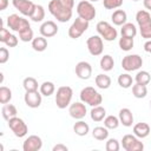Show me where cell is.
<instances>
[{
    "instance_id": "681fc988",
    "label": "cell",
    "mask_w": 151,
    "mask_h": 151,
    "mask_svg": "<svg viewBox=\"0 0 151 151\" xmlns=\"http://www.w3.org/2000/svg\"><path fill=\"white\" fill-rule=\"evenodd\" d=\"M143 4H144V7L149 11H151V0H143Z\"/></svg>"
},
{
    "instance_id": "484cf974",
    "label": "cell",
    "mask_w": 151,
    "mask_h": 151,
    "mask_svg": "<svg viewBox=\"0 0 151 151\" xmlns=\"http://www.w3.org/2000/svg\"><path fill=\"white\" fill-rule=\"evenodd\" d=\"M31 42H32V48L37 52H44L47 48V40L42 35L34 38Z\"/></svg>"
},
{
    "instance_id": "8992f818",
    "label": "cell",
    "mask_w": 151,
    "mask_h": 151,
    "mask_svg": "<svg viewBox=\"0 0 151 151\" xmlns=\"http://www.w3.org/2000/svg\"><path fill=\"white\" fill-rule=\"evenodd\" d=\"M88 25H90V21L85 20V19H81V18H77L72 25L70 26L68 28V37L72 38V39H78L80 38L88 28Z\"/></svg>"
},
{
    "instance_id": "9c48e42d",
    "label": "cell",
    "mask_w": 151,
    "mask_h": 151,
    "mask_svg": "<svg viewBox=\"0 0 151 151\" xmlns=\"http://www.w3.org/2000/svg\"><path fill=\"white\" fill-rule=\"evenodd\" d=\"M7 122H8V127L12 130V132L14 133L15 137L22 138V137H25L27 134L28 127H27L26 123L24 122V119H21V118H19V117L15 116V117L11 118Z\"/></svg>"
},
{
    "instance_id": "ee69618b",
    "label": "cell",
    "mask_w": 151,
    "mask_h": 151,
    "mask_svg": "<svg viewBox=\"0 0 151 151\" xmlns=\"http://www.w3.org/2000/svg\"><path fill=\"white\" fill-rule=\"evenodd\" d=\"M9 59V52L6 47H1L0 48V64H5L7 63V60Z\"/></svg>"
},
{
    "instance_id": "4fadbf2b",
    "label": "cell",
    "mask_w": 151,
    "mask_h": 151,
    "mask_svg": "<svg viewBox=\"0 0 151 151\" xmlns=\"http://www.w3.org/2000/svg\"><path fill=\"white\" fill-rule=\"evenodd\" d=\"M41 147H42V140L37 134L28 136L22 143L24 151H39Z\"/></svg>"
},
{
    "instance_id": "b9f144b4",
    "label": "cell",
    "mask_w": 151,
    "mask_h": 151,
    "mask_svg": "<svg viewBox=\"0 0 151 151\" xmlns=\"http://www.w3.org/2000/svg\"><path fill=\"white\" fill-rule=\"evenodd\" d=\"M139 32H140L142 38H144L146 40H150L151 39V22L147 24V25L140 26L139 27Z\"/></svg>"
},
{
    "instance_id": "f5cc1de1",
    "label": "cell",
    "mask_w": 151,
    "mask_h": 151,
    "mask_svg": "<svg viewBox=\"0 0 151 151\" xmlns=\"http://www.w3.org/2000/svg\"><path fill=\"white\" fill-rule=\"evenodd\" d=\"M132 1H139V0H132Z\"/></svg>"
},
{
    "instance_id": "836d02e7",
    "label": "cell",
    "mask_w": 151,
    "mask_h": 151,
    "mask_svg": "<svg viewBox=\"0 0 151 151\" xmlns=\"http://www.w3.org/2000/svg\"><path fill=\"white\" fill-rule=\"evenodd\" d=\"M22 86H24V88H25L26 92H27V91H38V87H39L37 79L33 78V77H27V78H25V79L22 80Z\"/></svg>"
},
{
    "instance_id": "44dd1931",
    "label": "cell",
    "mask_w": 151,
    "mask_h": 151,
    "mask_svg": "<svg viewBox=\"0 0 151 151\" xmlns=\"http://www.w3.org/2000/svg\"><path fill=\"white\" fill-rule=\"evenodd\" d=\"M90 116H91V119L93 122H101L106 117V110L100 105L93 106L91 112H90Z\"/></svg>"
},
{
    "instance_id": "3957f363",
    "label": "cell",
    "mask_w": 151,
    "mask_h": 151,
    "mask_svg": "<svg viewBox=\"0 0 151 151\" xmlns=\"http://www.w3.org/2000/svg\"><path fill=\"white\" fill-rule=\"evenodd\" d=\"M73 97V90L70 86H60L55 93V104L58 109H66L71 105Z\"/></svg>"
},
{
    "instance_id": "7dc6e473",
    "label": "cell",
    "mask_w": 151,
    "mask_h": 151,
    "mask_svg": "<svg viewBox=\"0 0 151 151\" xmlns=\"http://www.w3.org/2000/svg\"><path fill=\"white\" fill-rule=\"evenodd\" d=\"M144 51L151 54V39L150 40H146V42L144 44Z\"/></svg>"
},
{
    "instance_id": "603a6c76",
    "label": "cell",
    "mask_w": 151,
    "mask_h": 151,
    "mask_svg": "<svg viewBox=\"0 0 151 151\" xmlns=\"http://www.w3.org/2000/svg\"><path fill=\"white\" fill-rule=\"evenodd\" d=\"M17 113H18V110L13 104H4L1 109V114L5 120H9L11 118L15 117Z\"/></svg>"
},
{
    "instance_id": "7402d4cb",
    "label": "cell",
    "mask_w": 151,
    "mask_h": 151,
    "mask_svg": "<svg viewBox=\"0 0 151 151\" xmlns=\"http://www.w3.org/2000/svg\"><path fill=\"white\" fill-rule=\"evenodd\" d=\"M120 34L122 37L134 38L137 35V27L132 22H125L120 28Z\"/></svg>"
},
{
    "instance_id": "8d00e7d4",
    "label": "cell",
    "mask_w": 151,
    "mask_h": 151,
    "mask_svg": "<svg viewBox=\"0 0 151 151\" xmlns=\"http://www.w3.org/2000/svg\"><path fill=\"white\" fill-rule=\"evenodd\" d=\"M134 80L137 84H142V85H147L151 80V76L147 71H139L137 72L136 77H134Z\"/></svg>"
},
{
    "instance_id": "52a82bcc",
    "label": "cell",
    "mask_w": 151,
    "mask_h": 151,
    "mask_svg": "<svg viewBox=\"0 0 151 151\" xmlns=\"http://www.w3.org/2000/svg\"><path fill=\"white\" fill-rule=\"evenodd\" d=\"M6 24H7V27L14 32H21L24 31L25 28H28L31 27L29 22L27 19L22 18V17H19L18 14H11L7 17V20H6Z\"/></svg>"
},
{
    "instance_id": "f6af8a7d",
    "label": "cell",
    "mask_w": 151,
    "mask_h": 151,
    "mask_svg": "<svg viewBox=\"0 0 151 151\" xmlns=\"http://www.w3.org/2000/svg\"><path fill=\"white\" fill-rule=\"evenodd\" d=\"M9 34H11V33H9V31L2 26V27H1V29H0V41H1V42H5Z\"/></svg>"
},
{
    "instance_id": "83f0119b",
    "label": "cell",
    "mask_w": 151,
    "mask_h": 151,
    "mask_svg": "<svg viewBox=\"0 0 151 151\" xmlns=\"http://www.w3.org/2000/svg\"><path fill=\"white\" fill-rule=\"evenodd\" d=\"M99 65H100V68H101L104 72H109V71H111V70L113 68V66H114V60H113L112 55H110V54H104V55L101 57V59H100Z\"/></svg>"
},
{
    "instance_id": "7bdbcfd3",
    "label": "cell",
    "mask_w": 151,
    "mask_h": 151,
    "mask_svg": "<svg viewBox=\"0 0 151 151\" xmlns=\"http://www.w3.org/2000/svg\"><path fill=\"white\" fill-rule=\"evenodd\" d=\"M18 42H19V40H18V37H15L14 34H12V33H11L4 44H5L7 47H15V46L18 45Z\"/></svg>"
},
{
    "instance_id": "4dcf8cb0",
    "label": "cell",
    "mask_w": 151,
    "mask_h": 151,
    "mask_svg": "<svg viewBox=\"0 0 151 151\" xmlns=\"http://www.w3.org/2000/svg\"><path fill=\"white\" fill-rule=\"evenodd\" d=\"M117 81H118V85H119L120 87H123V88H129V87L132 86L133 79H132V77H131L129 73H122V74H119Z\"/></svg>"
},
{
    "instance_id": "5bb4252c",
    "label": "cell",
    "mask_w": 151,
    "mask_h": 151,
    "mask_svg": "<svg viewBox=\"0 0 151 151\" xmlns=\"http://www.w3.org/2000/svg\"><path fill=\"white\" fill-rule=\"evenodd\" d=\"M41 93L40 91H27L24 96V100H25V104L31 107V109H37L41 105Z\"/></svg>"
},
{
    "instance_id": "60d3db41",
    "label": "cell",
    "mask_w": 151,
    "mask_h": 151,
    "mask_svg": "<svg viewBox=\"0 0 151 151\" xmlns=\"http://www.w3.org/2000/svg\"><path fill=\"white\" fill-rule=\"evenodd\" d=\"M105 149H106V151H119L120 144H119V142L116 138H110L106 142Z\"/></svg>"
},
{
    "instance_id": "cb8c5ba5",
    "label": "cell",
    "mask_w": 151,
    "mask_h": 151,
    "mask_svg": "<svg viewBox=\"0 0 151 151\" xmlns=\"http://www.w3.org/2000/svg\"><path fill=\"white\" fill-rule=\"evenodd\" d=\"M96 81V85L100 88V90H107L110 86H111V78L107 76V74H104V73H100L94 79Z\"/></svg>"
},
{
    "instance_id": "1f68e13d",
    "label": "cell",
    "mask_w": 151,
    "mask_h": 151,
    "mask_svg": "<svg viewBox=\"0 0 151 151\" xmlns=\"http://www.w3.org/2000/svg\"><path fill=\"white\" fill-rule=\"evenodd\" d=\"M39 90H40V93H41L42 96L50 97V96H52V94L54 93L55 86H54V84H53L52 81H44V83L40 85Z\"/></svg>"
},
{
    "instance_id": "8fae6325",
    "label": "cell",
    "mask_w": 151,
    "mask_h": 151,
    "mask_svg": "<svg viewBox=\"0 0 151 151\" xmlns=\"http://www.w3.org/2000/svg\"><path fill=\"white\" fill-rule=\"evenodd\" d=\"M86 46L91 55L98 57L104 51V42L100 35H92L86 40Z\"/></svg>"
},
{
    "instance_id": "c3c4849f",
    "label": "cell",
    "mask_w": 151,
    "mask_h": 151,
    "mask_svg": "<svg viewBox=\"0 0 151 151\" xmlns=\"http://www.w3.org/2000/svg\"><path fill=\"white\" fill-rule=\"evenodd\" d=\"M8 6V0H0V11H5Z\"/></svg>"
},
{
    "instance_id": "30bf717a",
    "label": "cell",
    "mask_w": 151,
    "mask_h": 151,
    "mask_svg": "<svg viewBox=\"0 0 151 151\" xmlns=\"http://www.w3.org/2000/svg\"><path fill=\"white\" fill-rule=\"evenodd\" d=\"M122 146L126 151H143L144 144L134 134H125L122 139Z\"/></svg>"
},
{
    "instance_id": "f907efd6",
    "label": "cell",
    "mask_w": 151,
    "mask_h": 151,
    "mask_svg": "<svg viewBox=\"0 0 151 151\" xmlns=\"http://www.w3.org/2000/svg\"><path fill=\"white\" fill-rule=\"evenodd\" d=\"M88 1H91V2H96V1H99V0H88Z\"/></svg>"
},
{
    "instance_id": "d590c367",
    "label": "cell",
    "mask_w": 151,
    "mask_h": 151,
    "mask_svg": "<svg viewBox=\"0 0 151 151\" xmlns=\"http://www.w3.org/2000/svg\"><path fill=\"white\" fill-rule=\"evenodd\" d=\"M120 122H119V118L116 117V116H107L104 118V126L107 127L109 130H114L119 126Z\"/></svg>"
},
{
    "instance_id": "d6986e66",
    "label": "cell",
    "mask_w": 151,
    "mask_h": 151,
    "mask_svg": "<svg viewBox=\"0 0 151 151\" xmlns=\"http://www.w3.org/2000/svg\"><path fill=\"white\" fill-rule=\"evenodd\" d=\"M150 131H151V129L147 123H137L133 126V134L140 139L146 138L150 134Z\"/></svg>"
},
{
    "instance_id": "d6a6232c",
    "label": "cell",
    "mask_w": 151,
    "mask_h": 151,
    "mask_svg": "<svg viewBox=\"0 0 151 151\" xmlns=\"http://www.w3.org/2000/svg\"><path fill=\"white\" fill-rule=\"evenodd\" d=\"M29 19L34 22H40L45 19V8L41 5H35V9L33 14L29 17Z\"/></svg>"
},
{
    "instance_id": "816d5d0a",
    "label": "cell",
    "mask_w": 151,
    "mask_h": 151,
    "mask_svg": "<svg viewBox=\"0 0 151 151\" xmlns=\"http://www.w3.org/2000/svg\"><path fill=\"white\" fill-rule=\"evenodd\" d=\"M150 110H151V100H150Z\"/></svg>"
},
{
    "instance_id": "5b68a950",
    "label": "cell",
    "mask_w": 151,
    "mask_h": 151,
    "mask_svg": "<svg viewBox=\"0 0 151 151\" xmlns=\"http://www.w3.org/2000/svg\"><path fill=\"white\" fill-rule=\"evenodd\" d=\"M77 13H78L79 18L85 19L87 21L93 20L97 15V11H96L94 6L88 0H83L77 5Z\"/></svg>"
},
{
    "instance_id": "277c9868",
    "label": "cell",
    "mask_w": 151,
    "mask_h": 151,
    "mask_svg": "<svg viewBox=\"0 0 151 151\" xmlns=\"http://www.w3.org/2000/svg\"><path fill=\"white\" fill-rule=\"evenodd\" d=\"M96 28H97L98 35H100L103 38V40H105V41H113L118 37L117 29L107 21H99L97 24Z\"/></svg>"
},
{
    "instance_id": "ac0fdd59",
    "label": "cell",
    "mask_w": 151,
    "mask_h": 151,
    "mask_svg": "<svg viewBox=\"0 0 151 151\" xmlns=\"http://www.w3.org/2000/svg\"><path fill=\"white\" fill-rule=\"evenodd\" d=\"M118 118H119L120 124H123V126L130 127V126H132V124H133V114H132L131 110L127 109V107H124V109H122V110L119 111Z\"/></svg>"
},
{
    "instance_id": "d4e9b609",
    "label": "cell",
    "mask_w": 151,
    "mask_h": 151,
    "mask_svg": "<svg viewBox=\"0 0 151 151\" xmlns=\"http://www.w3.org/2000/svg\"><path fill=\"white\" fill-rule=\"evenodd\" d=\"M73 131H74V133H76L77 136L83 137V136H86V134L88 133L90 126H88L87 123H85L84 120L79 119V120L73 125Z\"/></svg>"
},
{
    "instance_id": "ba28073f",
    "label": "cell",
    "mask_w": 151,
    "mask_h": 151,
    "mask_svg": "<svg viewBox=\"0 0 151 151\" xmlns=\"http://www.w3.org/2000/svg\"><path fill=\"white\" fill-rule=\"evenodd\" d=\"M143 66V59L139 54H127L122 60V67L126 72L137 71Z\"/></svg>"
},
{
    "instance_id": "bcb514c9",
    "label": "cell",
    "mask_w": 151,
    "mask_h": 151,
    "mask_svg": "<svg viewBox=\"0 0 151 151\" xmlns=\"http://www.w3.org/2000/svg\"><path fill=\"white\" fill-rule=\"evenodd\" d=\"M67 150H68V147L64 144H57L52 149V151H67Z\"/></svg>"
},
{
    "instance_id": "ab89813d",
    "label": "cell",
    "mask_w": 151,
    "mask_h": 151,
    "mask_svg": "<svg viewBox=\"0 0 151 151\" xmlns=\"http://www.w3.org/2000/svg\"><path fill=\"white\" fill-rule=\"evenodd\" d=\"M124 0H103V5L106 9H116L123 5Z\"/></svg>"
},
{
    "instance_id": "4316f807",
    "label": "cell",
    "mask_w": 151,
    "mask_h": 151,
    "mask_svg": "<svg viewBox=\"0 0 151 151\" xmlns=\"http://www.w3.org/2000/svg\"><path fill=\"white\" fill-rule=\"evenodd\" d=\"M136 21H137L139 27L144 26V25H147V24L151 22V14L145 9H140L136 14Z\"/></svg>"
},
{
    "instance_id": "e575fe53",
    "label": "cell",
    "mask_w": 151,
    "mask_h": 151,
    "mask_svg": "<svg viewBox=\"0 0 151 151\" xmlns=\"http://www.w3.org/2000/svg\"><path fill=\"white\" fill-rule=\"evenodd\" d=\"M118 45L120 47L122 51H131L133 45H134V41H133V38H127V37H122L118 41Z\"/></svg>"
},
{
    "instance_id": "ffe728a7",
    "label": "cell",
    "mask_w": 151,
    "mask_h": 151,
    "mask_svg": "<svg viewBox=\"0 0 151 151\" xmlns=\"http://www.w3.org/2000/svg\"><path fill=\"white\" fill-rule=\"evenodd\" d=\"M111 20L116 26H123L127 20V14L123 9H116L111 15Z\"/></svg>"
},
{
    "instance_id": "9a60e30c",
    "label": "cell",
    "mask_w": 151,
    "mask_h": 151,
    "mask_svg": "<svg viewBox=\"0 0 151 151\" xmlns=\"http://www.w3.org/2000/svg\"><path fill=\"white\" fill-rule=\"evenodd\" d=\"M74 71H76L77 77L79 79H83V80H87L92 76V66L87 61H79L76 65Z\"/></svg>"
},
{
    "instance_id": "74e56055",
    "label": "cell",
    "mask_w": 151,
    "mask_h": 151,
    "mask_svg": "<svg viewBox=\"0 0 151 151\" xmlns=\"http://www.w3.org/2000/svg\"><path fill=\"white\" fill-rule=\"evenodd\" d=\"M11 99H12L11 88H8L6 86H1L0 87V103L1 104H7V103H9Z\"/></svg>"
},
{
    "instance_id": "e0dca14e",
    "label": "cell",
    "mask_w": 151,
    "mask_h": 151,
    "mask_svg": "<svg viewBox=\"0 0 151 151\" xmlns=\"http://www.w3.org/2000/svg\"><path fill=\"white\" fill-rule=\"evenodd\" d=\"M40 34L45 38H51V37H54L57 33H58V26L54 21L52 20H48V21H45L41 24L40 28Z\"/></svg>"
},
{
    "instance_id": "f35d334b",
    "label": "cell",
    "mask_w": 151,
    "mask_h": 151,
    "mask_svg": "<svg viewBox=\"0 0 151 151\" xmlns=\"http://www.w3.org/2000/svg\"><path fill=\"white\" fill-rule=\"evenodd\" d=\"M19 39L21 41H24V42L32 41L34 39V37H33V29L31 27H28V28H25L24 31L19 32Z\"/></svg>"
},
{
    "instance_id": "7c38bea8",
    "label": "cell",
    "mask_w": 151,
    "mask_h": 151,
    "mask_svg": "<svg viewBox=\"0 0 151 151\" xmlns=\"http://www.w3.org/2000/svg\"><path fill=\"white\" fill-rule=\"evenodd\" d=\"M12 4L14 8L25 17H31L35 9V4L31 0H12Z\"/></svg>"
},
{
    "instance_id": "6da1fadb",
    "label": "cell",
    "mask_w": 151,
    "mask_h": 151,
    "mask_svg": "<svg viewBox=\"0 0 151 151\" xmlns=\"http://www.w3.org/2000/svg\"><path fill=\"white\" fill-rule=\"evenodd\" d=\"M48 11L59 22H67L72 18V8L64 5L61 0H51Z\"/></svg>"
},
{
    "instance_id": "f1b7e54d",
    "label": "cell",
    "mask_w": 151,
    "mask_h": 151,
    "mask_svg": "<svg viewBox=\"0 0 151 151\" xmlns=\"http://www.w3.org/2000/svg\"><path fill=\"white\" fill-rule=\"evenodd\" d=\"M92 136L97 140H105L109 138V129L105 126H96L92 130Z\"/></svg>"
},
{
    "instance_id": "7a4b0ae2",
    "label": "cell",
    "mask_w": 151,
    "mask_h": 151,
    "mask_svg": "<svg viewBox=\"0 0 151 151\" xmlns=\"http://www.w3.org/2000/svg\"><path fill=\"white\" fill-rule=\"evenodd\" d=\"M80 100L90 106H98L103 101L101 94L92 86H86L80 91Z\"/></svg>"
},
{
    "instance_id": "2e32d148",
    "label": "cell",
    "mask_w": 151,
    "mask_h": 151,
    "mask_svg": "<svg viewBox=\"0 0 151 151\" xmlns=\"http://www.w3.org/2000/svg\"><path fill=\"white\" fill-rule=\"evenodd\" d=\"M68 113L74 119H83L86 116V106L83 101H76L68 106Z\"/></svg>"
},
{
    "instance_id": "f546056e",
    "label": "cell",
    "mask_w": 151,
    "mask_h": 151,
    "mask_svg": "<svg viewBox=\"0 0 151 151\" xmlns=\"http://www.w3.org/2000/svg\"><path fill=\"white\" fill-rule=\"evenodd\" d=\"M132 94L133 97L138 98V99H142V98H145L146 94H147V87L146 85H142V84H134L132 86Z\"/></svg>"
}]
</instances>
